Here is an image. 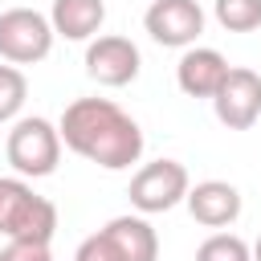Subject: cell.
<instances>
[{"label":"cell","mask_w":261,"mask_h":261,"mask_svg":"<svg viewBox=\"0 0 261 261\" xmlns=\"http://www.w3.org/2000/svg\"><path fill=\"white\" fill-rule=\"evenodd\" d=\"M228 73V61L220 49H208V45H188L175 61V86L188 94V98H212L216 86L224 82Z\"/></svg>","instance_id":"cell-10"},{"label":"cell","mask_w":261,"mask_h":261,"mask_svg":"<svg viewBox=\"0 0 261 261\" xmlns=\"http://www.w3.org/2000/svg\"><path fill=\"white\" fill-rule=\"evenodd\" d=\"M102 237L118 253V261H159V232L143 212H126L102 224Z\"/></svg>","instance_id":"cell-11"},{"label":"cell","mask_w":261,"mask_h":261,"mask_svg":"<svg viewBox=\"0 0 261 261\" xmlns=\"http://www.w3.org/2000/svg\"><path fill=\"white\" fill-rule=\"evenodd\" d=\"M220 126L228 130H249L261 118V73L249 65H228L224 82L216 86V94L208 98Z\"/></svg>","instance_id":"cell-6"},{"label":"cell","mask_w":261,"mask_h":261,"mask_svg":"<svg viewBox=\"0 0 261 261\" xmlns=\"http://www.w3.org/2000/svg\"><path fill=\"white\" fill-rule=\"evenodd\" d=\"M53 253H49V245H41V241H8L4 249H0V261H49Z\"/></svg>","instance_id":"cell-16"},{"label":"cell","mask_w":261,"mask_h":261,"mask_svg":"<svg viewBox=\"0 0 261 261\" xmlns=\"http://www.w3.org/2000/svg\"><path fill=\"white\" fill-rule=\"evenodd\" d=\"M143 69V53L130 37H118V33H106V37H94L86 45V73L98 82V86H110V90H122L139 77Z\"/></svg>","instance_id":"cell-8"},{"label":"cell","mask_w":261,"mask_h":261,"mask_svg":"<svg viewBox=\"0 0 261 261\" xmlns=\"http://www.w3.org/2000/svg\"><path fill=\"white\" fill-rule=\"evenodd\" d=\"M49 261H53V257H49Z\"/></svg>","instance_id":"cell-19"},{"label":"cell","mask_w":261,"mask_h":261,"mask_svg":"<svg viewBox=\"0 0 261 261\" xmlns=\"http://www.w3.org/2000/svg\"><path fill=\"white\" fill-rule=\"evenodd\" d=\"M24 98H29V77H24V69L4 61V65H0V126L20 118Z\"/></svg>","instance_id":"cell-14"},{"label":"cell","mask_w":261,"mask_h":261,"mask_svg":"<svg viewBox=\"0 0 261 261\" xmlns=\"http://www.w3.org/2000/svg\"><path fill=\"white\" fill-rule=\"evenodd\" d=\"M196 261H253V253H249V245H245L237 232L216 228L212 237H204V241H200Z\"/></svg>","instance_id":"cell-15"},{"label":"cell","mask_w":261,"mask_h":261,"mask_svg":"<svg viewBox=\"0 0 261 261\" xmlns=\"http://www.w3.org/2000/svg\"><path fill=\"white\" fill-rule=\"evenodd\" d=\"M61 135H57V122L33 114V118H16L12 130H8V143H4V155L12 163L16 175L24 179H45L57 171L61 163Z\"/></svg>","instance_id":"cell-3"},{"label":"cell","mask_w":261,"mask_h":261,"mask_svg":"<svg viewBox=\"0 0 261 261\" xmlns=\"http://www.w3.org/2000/svg\"><path fill=\"white\" fill-rule=\"evenodd\" d=\"M192 188V175L179 159H155V163H143L135 175H130V208L143 212V216H155V212H171L175 204H184Z\"/></svg>","instance_id":"cell-4"},{"label":"cell","mask_w":261,"mask_h":261,"mask_svg":"<svg viewBox=\"0 0 261 261\" xmlns=\"http://www.w3.org/2000/svg\"><path fill=\"white\" fill-rule=\"evenodd\" d=\"M184 204H188L192 220L204 224V228H228L241 216V192L228 179H200V184H192Z\"/></svg>","instance_id":"cell-9"},{"label":"cell","mask_w":261,"mask_h":261,"mask_svg":"<svg viewBox=\"0 0 261 261\" xmlns=\"http://www.w3.org/2000/svg\"><path fill=\"white\" fill-rule=\"evenodd\" d=\"M49 24L65 41H94L98 29L106 24V4L102 0H53Z\"/></svg>","instance_id":"cell-12"},{"label":"cell","mask_w":261,"mask_h":261,"mask_svg":"<svg viewBox=\"0 0 261 261\" xmlns=\"http://www.w3.org/2000/svg\"><path fill=\"white\" fill-rule=\"evenodd\" d=\"M61 143L94 167L126 171L143 159V126L110 98H73L57 122Z\"/></svg>","instance_id":"cell-1"},{"label":"cell","mask_w":261,"mask_h":261,"mask_svg":"<svg viewBox=\"0 0 261 261\" xmlns=\"http://www.w3.org/2000/svg\"><path fill=\"white\" fill-rule=\"evenodd\" d=\"M73 261H118V253L110 249V241H106V237H102V228H98V232H90V237L77 245Z\"/></svg>","instance_id":"cell-17"},{"label":"cell","mask_w":261,"mask_h":261,"mask_svg":"<svg viewBox=\"0 0 261 261\" xmlns=\"http://www.w3.org/2000/svg\"><path fill=\"white\" fill-rule=\"evenodd\" d=\"M249 253H253V261H261V237H257V241L249 245Z\"/></svg>","instance_id":"cell-18"},{"label":"cell","mask_w":261,"mask_h":261,"mask_svg":"<svg viewBox=\"0 0 261 261\" xmlns=\"http://www.w3.org/2000/svg\"><path fill=\"white\" fill-rule=\"evenodd\" d=\"M53 24L37 8H4L0 12V57L8 65H37L53 53Z\"/></svg>","instance_id":"cell-5"},{"label":"cell","mask_w":261,"mask_h":261,"mask_svg":"<svg viewBox=\"0 0 261 261\" xmlns=\"http://www.w3.org/2000/svg\"><path fill=\"white\" fill-rule=\"evenodd\" d=\"M212 16L228 33H253L261 29V0H212Z\"/></svg>","instance_id":"cell-13"},{"label":"cell","mask_w":261,"mask_h":261,"mask_svg":"<svg viewBox=\"0 0 261 261\" xmlns=\"http://www.w3.org/2000/svg\"><path fill=\"white\" fill-rule=\"evenodd\" d=\"M57 232V208L24 175H0V237L4 241H41L49 245Z\"/></svg>","instance_id":"cell-2"},{"label":"cell","mask_w":261,"mask_h":261,"mask_svg":"<svg viewBox=\"0 0 261 261\" xmlns=\"http://www.w3.org/2000/svg\"><path fill=\"white\" fill-rule=\"evenodd\" d=\"M143 29L163 49H188L204 33V8L196 0H151L143 12Z\"/></svg>","instance_id":"cell-7"}]
</instances>
